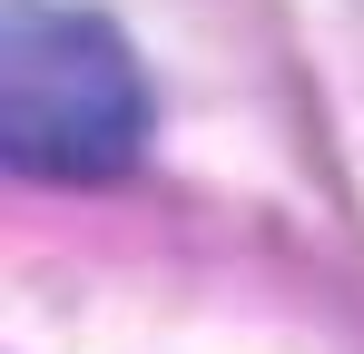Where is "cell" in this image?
Masks as SVG:
<instances>
[{
  "label": "cell",
  "instance_id": "obj_1",
  "mask_svg": "<svg viewBox=\"0 0 364 354\" xmlns=\"http://www.w3.org/2000/svg\"><path fill=\"white\" fill-rule=\"evenodd\" d=\"M148 148V79L128 40L79 0H10L0 20V158L20 177H89L138 168Z\"/></svg>",
  "mask_w": 364,
  "mask_h": 354
}]
</instances>
